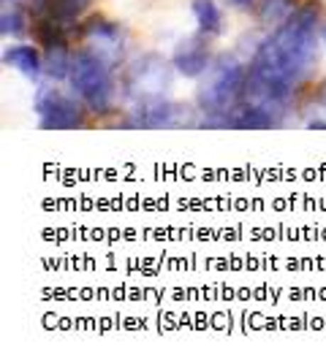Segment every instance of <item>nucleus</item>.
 <instances>
[{
  "label": "nucleus",
  "mask_w": 326,
  "mask_h": 363,
  "mask_svg": "<svg viewBox=\"0 0 326 363\" xmlns=\"http://www.w3.org/2000/svg\"><path fill=\"white\" fill-rule=\"evenodd\" d=\"M315 22L318 11L299 9L272 33V38L259 46L245 76L248 104L278 114V108L288 101V92L315 60Z\"/></svg>",
  "instance_id": "nucleus-1"
},
{
  "label": "nucleus",
  "mask_w": 326,
  "mask_h": 363,
  "mask_svg": "<svg viewBox=\"0 0 326 363\" xmlns=\"http://www.w3.org/2000/svg\"><path fill=\"white\" fill-rule=\"evenodd\" d=\"M245 71L242 65L223 55L217 57L207 71L199 84V106L210 117H229L234 111V104L242 98L245 92Z\"/></svg>",
  "instance_id": "nucleus-2"
},
{
  "label": "nucleus",
  "mask_w": 326,
  "mask_h": 363,
  "mask_svg": "<svg viewBox=\"0 0 326 363\" xmlns=\"http://www.w3.org/2000/svg\"><path fill=\"white\" fill-rule=\"evenodd\" d=\"M71 87L87 106L107 114L114 98V79L109 74V65L95 52H79L71 62Z\"/></svg>",
  "instance_id": "nucleus-3"
},
{
  "label": "nucleus",
  "mask_w": 326,
  "mask_h": 363,
  "mask_svg": "<svg viewBox=\"0 0 326 363\" xmlns=\"http://www.w3.org/2000/svg\"><path fill=\"white\" fill-rule=\"evenodd\" d=\"M33 106H36V114L41 120V128H47V130H71V128H79L85 122L82 106L77 101H71L55 90H47V87L38 90Z\"/></svg>",
  "instance_id": "nucleus-4"
},
{
  "label": "nucleus",
  "mask_w": 326,
  "mask_h": 363,
  "mask_svg": "<svg viewBox=\"0 0 326 363\" xmlns=\"http://www.w3.org/2000/svg\"><path fill=\"white\" fill-rule=\"evenodd\" d=\"M147 65H150V57L136 62V68L131 71V79H128V90L139 98L144 95V101H156L169 87V71H166V62L161 60L153 62V68Z\"/></svg>",
  "instance_id": "nucleus-5"
},
{
  "label": "nucleus",
  "mask_w": 326,
  "mask_h": 363,
  "mask_svg": "<svg viewBox=\"0 0 326 363\" xmlns=\"http://www.w3.org/2000/svg\"><path fill=\"white\" fill-rule=\"evenodd\" d=\"M207 65H210V49H207L202 35L185 38L183 44L177 46V52H174V68L183 76L196 79V76H202L207 71Z\"/></svg>",
  "instance_id": "nucleus-6"
},
{
  "label": "nucleus",
  "mask_w": 326,
  "mask_h": 363,
  "mask_svg": "<svg viewBox=\"0 0 326 363\" xmlns=\"http://www.w3.org/2000/svg\"><path fill=\"white\" fill-rule=\"evenodd\" d=\"M180 108L163 101V98H156V101H141L139 111H136V125L139 128H166L174 122Z\"/></svg>",
  "instance_id": "nucleus-7"
},
{
  "label": "nucleus",
  "mask_w": 326,
  "mask_h": 363,
  "mask_svg": "<svg viewBox=\"0 0 326 363\" xmlns=\"http://www.w3.org/2000/svg\"><path fill=\"white\" fill-rule=\"evenodd\" d=\"M87 6H90V0H31V9H36L44 16H52L58 22H71Z\"/></svg>",
  "instance_id": "nucleus-8"
},
{
  "label": "nucleus",
  "mask_w": 326,
  "mask_h": 363,
  "mask_svg": "<svg viewBox=\"0 0 326 363\" xmlns=\"http://www.w3.org/2000/svg\"><path fill=\"white\" fill-rule=\"evenodd\" d=\"M3 60H6V65L16 68L19 74L28 76V79H36V76L41 74V57H38V52L33 46H11V49H6Z\"/></svg>",
  "instance_id": "nucleus-9"
},
{
  "label": "nucleus",
  "mask_w": 326,
  "mask_h": 363,
  "mask_svg": "<svg viewBox=\"0 0 326 363\" xmlns=\"http://www.w3.org/2000/svg\"><path fill=\"white\" fill-rule=\"evenodd\" d=\"M193 14L199 19L202 33H207V35H217L220 28H223V14H220V9L212 0H196L193 3Z\"/></svg>",
  "instance_id": "nucleus-10"
},
{
  "label": "nucleus",
  "mask_w": 326,
  "mask_h": 363,
  "mask_svg": "<svg viewBox=\"0 0 326 363\" xmlns=\"http://www.w3.org/2000/svg\"><path fill=\"white\" fill-rule=\"evenodd\" d=\"M63 22L52 19V16H44L38 25H36V41L44 46V49H58V46H65V35H63Z\"/></svg>",
  "instance_id": "nucleus-11"
},
{
  "label": "nucleus",
  "mask_w": 326,
  "mask_h": 363,
  "mask_svg": "<svg viewBox=\"0 0 326 363\" xmlns=\"http://www.w3.org/2000/svg\"><path fill=\"white\" fill-rule=\"evenodd\" d=\"M71 57L65 52V46H58V49H49V57H47V74L52 79H63V76L71 74Z\"/></svg>",
  "instance_id": "nucleus-12"
},
{
  "label": "nucleus",
  "mask_w": 326,
  "mask_h": 363,
  "mask_svg": "<svg viewBox=\"0 0 326 363\" xmlns=\"http://www.w3.org/2000/svg\"><path fill=\"white\" fill-rule=\"evenodd\" d=\"M0 33L3 35H25V22H22V14L16 9H6L3 11V19H0Z\"/></svg>",
  "instance_id": "nucleus-13"
},
{
  "label": "nucleus",
  "mask_w": 326,
  "mask_h": 363,
  "mask_svg": "<svg viewBox=\"0 0 326 363\" xmlns=\"http://www.w3.org/2000/svg\"><path fill=\"white\" fill-rule=\"evenodd\" d=\"M250 3H253V0H229V6H237V9H245Z\"/></svg>",
  "instance_id": "nucleus-14"
},
{
  "label": "nucleus",
  "mask_w": 326,
  "mask_h": 363,
  "mask_svg": "<svg viewBox=\"0 0 326 363\" xmlns=\"http://www.w3.org/2000/svg\"><path fill=\"white\" fill-rule=\"evenodd\" d=\"M310 128H313V130H315V128H326V122L324 120H313Z\"/></svg>",
  "instance_id": "nucleus-15"
},
{
  "label": "nucleus",
  "mask_w": 326,
  "mask_h": 363,
  "mask_svg": "<svg viewBox=\"0 0 326 363\" xmlns=\"http://www.w3.org/2000/svg\"><path fill=\"white\" fill-rule=\"evenodd\" d=\"M318 101H321V104H324V106H326V84H324V87H321V95H318Z\"/></svg>",
  "instance_id": "nucleus-16"
},
{
  "label": "nucleus",
  "mask_w": 326,
  "mask_h": 363,
  "mask_svg": "<svg viewBox=\"0 0 326 363\" xmlns=\"http://www.w3.org/2000/svg\"><path fill=\"white\" fill-rule=\"evenodd\" d=\"M3 6H9V0H3Z\"/></svg>",
  "instance_id": "nucleus-17"
}]
</instances>
